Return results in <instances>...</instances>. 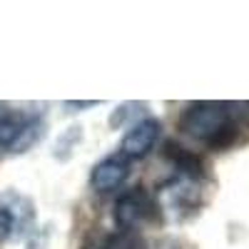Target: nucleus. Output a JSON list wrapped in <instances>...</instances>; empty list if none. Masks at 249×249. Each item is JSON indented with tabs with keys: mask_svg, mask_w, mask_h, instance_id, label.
I'll return each mask as SVG.
<instances>
[{
	"mask_svg": "<svg viewBox=\"0 0 249 249\" xmlns=\"http://www.w3.org/2000/svg\"><path fill=\"white\" fill-rule=\"evenodd\" d=\"M130 177V162L122 155H110L102 162H97L90 172V187L100 195L115 192L124 184V179Z\"/></svg>",
	"mask_w": 249,
	"mask_h": 249,
	"instance_id": "nucleus-6",
	"label": "nucleus"
},
{
	"mask_svg": "<svg viewBox=\"0 0 249 249\" xmlns=\"http://www.w3.org/2000/svg\"><path fill=\"white\" fill-rule=\"evenodd\" d=\"M177 127L182 135L192 137L212 150H227L237 142L239 127L222 102H192L182 115Z\"/></svg>",
	"mask_w": 249,
	"mask_h": 249,
	"instance_id": "nucleus-1",
	"label": "nucleus"
},
{
	"mask_svg": "<svg viewBox=\"0 0 249 249\" xmlns=\"http://www.w3.org/2000/svg\"><path fill=\"white\" fill-rule=\"evenodd\" d=\"M160 130H162V122L157 117H142V120H137L132 127L127 130V135L122 137L120 155L127 162L147 157L155 150L157 140H160Z\"/></svg>",
	"mask_w": 249,
	"mask_h": 249,
	"instance_id": "nucleus-5",
	"label": "nucleus"
},
{
	"mask_svg": "<svg viewBox=\"0 0 249 249\" xmlns=\"http://www.w3.org/2000/svg\"><path fill=\"white\" fill-rule=\"evenodd\" d=\"M95 105H97V100H82V102H77V100H68V102H65V107H68L70 112L88 110V107H95Z\"/></svg>",
	"mask_w": 249,
	"mask_h": 249,
	"instance_id": "nucleus-9",
	"label": "nucleus"
},
{
	"mask_svg": "<svg viewBox=\"0 0 249 249\" xmlns=\"http://www.w3.org/2000/svg\"><path fill=\"white\" fill-rule=\"evenodd\" d=\"M115 224L122 232H132L144 224H157L162 222V207L155 195H150L144 187H132L115 202Z\"/></svg>",
	"mask_w": 249,
	"mask_h": 249,
	"instance_id": "nucleus-3",
	"label": "nucleus"
},
{
	"mask_svg": "<svg viewBox=\"0 0 249 249\" xmlns=\"http://www.w3.org/2000/svg\"><path fill=\"white\" fill-rule=\"evenodd\" d=\"M33 224H35V204L30 197L13 190L0 195V244L30 234Z\"/></svg>",
	"mask_w": 249,
	"mask_h": 249,
	"instance_id": "nucleus-4",
	"label": "nucleus"
},
{
	"mask_svg": "<svg viewBox=\"0 0 249 249\" xmlns=\"http://www.w3.org/2000/svg\"><path fill=\"white\" fill-rule=\"evenodd\" d=\"M112 234L102 232V230H92L85 234V239H82L80 249H112Z\"/></svg>",
	"mask_w": 249,
	"mask_h": 249,
	"instance_id": "nucleus-8",
	"label": "nucleus"
},
{
	"mask_svg": "<svg viewBox=\"0 0 249 249\" xmlns=\"http://www.w3.org/2000/svg\"><path fill=\"white\" fill-rule=\"evenodd\" d=\"M82 140V127L80 124H72V127H68L65 132L60 135V140H57V147H55V157H60V160H68L70 157V152H72V147Z\"/></svg>",
	"mask_w": 249,
	"mask_h": 249,
	"instance_id": "nucleus-7",
	"label": "nucleus"
},
{
	"mask_svg": "<svg viewBox=\"0 0 249 249\" xmlns=\"http://www.w3.org/2000/svg\"><path fill=\"white\" fill-rule=\"evenodd\" d=\"M45 135V120L40 115H28L10 110L0 102V147L10 152H25Z\"/></svg>",
	"mask_w": 249,
	"mask_h": 249,
	"instance_id": "nucleus-2",
	"label": "nucleus"
}]
</instances>
